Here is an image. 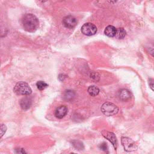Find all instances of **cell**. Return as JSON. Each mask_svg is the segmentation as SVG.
Here are the masks:
<instances>
[{"mask_svg":"<svg viewBox=\"0 0 154 154\" xmlns=\"http://www.w3.org/2000/svg\"><path fill=\"white\" fill-rule=\"evenodd\" d=\"M22 24L25 31L33 32L38 28L39 21L35 16L32 14L28 13L23 16L22 19Z\"/></svg>","mask_w":154,"mask_h":154,"instance_id":"cell-1","label":"cell"},{"mask_svg":"<svg viewBox=\"0 0 154 154\" xmlns=\"http://www.w3.org/2000/svg\"><path fill=\"white\" fill-rule=\"evenodd\" d=\"M14 91L18 95L28 96L32 93V90L29 85L24 81L18 82L14 86Z\"/></svg>","mask_w":154,"mask_h":154,"instance_id":"cell-2","label":"cell"},{"mask_svg":"<svg viewBox=\"0 0 154 154\" xmlns=\"http://www.w3.org/2000/svg\"><path fill=\"white\" fill-rule=\"evenodd\" d=\"M101 111L106 116H111L116 114L118 112L119 108L115 104L111 102H106L102 105Z\"/></svg>","mask_w":154,"mask_h":154,"instance_id":"cell-3","label":"cell"},{"mask_svg":"<svg viewBox=\"0 0 154 154\" xmlns=\"http://www.w3.org/2000/svg\"><path fill=\"white\" fill-rule=\"evenodd\" d=\"M121 142L124 149L127 152H132L137 150V146L135 141L128 137H122Z\"/></svg>","mask_w":154,"mask_h":154,"instance_id":"cell-4","label":"cell"},{"mask_svg":"<svg viewBox=\"0 0 154 154\" xmlns=\"http://www.w3.org/2000/svg\"><path fill=\"white\" fill-rule=\"evenodd\" d=\"M81 32L84 35L88 36L93 35L96 33L97 28L91 23H85L81 27Z\"/></svg>","mask_w":154,"mask_h":154,"instance_id":"cell-5","label":"cell"},{"mask_svg":"<svg viewBox=\"0 0 154 154\" xmlns=\"http://www.w3.org/2000/svg\"><path fill=\"white\" fill-rule=\"evenodd\" d=\"M102 135L107 139L108 141H109L113 145L115 149H117V140L116 135L110 131H108L106 130H103L102 131Z\"/></svg>","mask_w":154,"mask_h":154,"instance_id":"cell-6","label":"cell"},{"mask_svg":"<svg viewBox=\"0 0 154 154\" xmlns=\"http://www.w3.org/2000/svg\"><path fill=\"white\" fill-rule=\"evenodd\" d=\"M63 23L65 27L72 29V28H73L76 25L77 20L75 17L71 15H69L66 16L63 19Z\"/></svg>","mask_w":154,"mask_h":154,"instance_id":"cell-7","label":"cell"},{"mask_svg":"<svg viewBox=\"0 0 154 154\" xmlns=\"http://www.w3.org/2000/svg\"><path fill=\"white\" fill-rule=\"evenodd\" d=\"M68 109L65 105H61L58 106L55 111V116L58 119H62L67 113Z\"/></svg>","mask_w":154,"mask_h":154,"instance_id":"cell-8","label":"cell"},{"mask_svg":"<svg viewBox=\"0 0 154 154\" xmlns=\"http://www.w3.org/2000/svg\"><path fill=\"white\" fill-rule=\"evenodd\" d=\"M119 98L122 101H126L131 98L132 94L129 90L127 89H122L118 93Z\"/></svg>","mask_w":154,"mask_h":154,"instance_id":"cell-9","label":"cell"},{"mask_svg":"<svg viewBox=\"0 0 154 154\" xmlns=\"http://www.w3.org/2000/svg\"><path fill=\"white\" fill-rule=\"evenodd\" d=\"M20 107L26 110L29 109L31 105V99L29 97H23L20 101Z\"/></svg>","mask_w":154,"mask_h":154,"instance_id":"cell-10","label":"cell"},{"mask_svg":"<svg viewBox=\"0 0 154 154\" xmlns=\"http://www.w3.org/2000/svg\"><path fill=\"white\" fill-rule=\"evenodd\" d=\"M116 31L117 29L114 26L108 25L105 28L104 30V34L109 37H113L116 35Z\"/></svg>","mask_w":154,"mask_h":154,"instance_id":"cell-11","label":"cell"},{"mask_svg":"<svg viewBox=\"0 0 154 154\" xmlns=\"http://www.w3.org/2000/svg\"><path fill=\"white\" fill-rule=\"evenodd\" d=\"M87 91L90 96H96L99 94V89L95 85H91L88 87L87 89Z\"/></svg>","mask_w":154,"mask_h":154,"instance_id":"cell-12","label":"cell"},{"mask_svg":"<svg viewBox=\"0 0 154 154\" xmlns=\"http://www.w3.org/2000/svg\"><path fill=\"white\" fill-rule=\"evenodd\" d=\"M126 32L123 28H119L117 29L115 37L118 39H122L126 35Z\"/></svg>","mask_w":154,"mask_h":154,"instance_id":"cell-13","label":"cell"},{"mask_svg":"<svg viewBox=\"0 0 154 154\" xmlns=\"http://www.w3.org/2000/svg\"><path fill=\"white\" fill-rule=\"evenodd\" d=\"M75 96V93L72 90H67L66 91L64 94V97L66 100H71L74 98Z\"/></svg>","mask_w":154,"mask_h":154,"instance_id":"cell-14","label":"cell"},{"mask_svg":"<svg viewBox=\"0 0 154 154\" xmlns=\"http://www.w3.org/2000/svg\"><path fill=\"white\" fill-rule=\"evenodd\" d=\"M36 86L37 88L40 90H43L45 89L46 87H48V84H46L45 82L42 81H38L36 83Z\"/></svg>","mask_w":154,"mask_h":154,"instance_id":"cell-15","label":"cell"},{"mask_svg":"<svg viewBox=\"0 0 154 154\" xmlns=\"http://www.w3.org/2000/svg\"><path fill=\"white\" fill-rule=\"evenodd\" d=\"M73 146L76 148L78 149L79 150H81L83 148V144L82 143H81V142L78 141H73L72 142Z\"/></svg>","mask_w":154,"mask_h":154,"instance_id":"cell-16","label":"cell"},{"mask_svg":"<svg viewBox=\"0 0 154 154\" xmlns=\"http://www.w3.org/2000/svg\"><path fill=\"white\" fill-rule=\"evenodd\" d=\"M6 129H7V127L5 125H1V137H2V135L4 134V133L6 131Z\"/></svg>","mask_w":154,"mask_h":154,"instance_id":"cell-17","label":"cell"},{"mask_svg":"<svg viewBox=\"0 0 154 154\" xmlns=\"http://www.w3.org/2000/svg\"><path fill=\"white\" fill-rule=\"evenodd\" d=\"M99 147H100V149H102V150H103V151H106V150L108 149V146H107V144H106V143H102V144L100 145Z\"/></svg>","mask_w":154,"mask_h":154,"instance_id":"cell-18","label":"cell"},{"mask_svg":"<svg viewBox=\"0 0 154 154\" xmlns=\"http://www.w3.org/2000/svg\"><path fill=\"white\" fill-rule=\"evenodd\" d=\"M91 78H93V79H94L96 81H99L98 79H97V78H99L98 74H97V73H94V72H93V73H91Z\"/></svg>","mask_w":154,"mask_h":154,"instance_id":"cell-19","label":"cell"},{"mask_svg":"<svg viewBox=\"0 0 154 154\" xmlns=\"http://www.w3.org/2000/svg\"><path fill=\"white\" fill-rule=\"evenodd\" d=\"M149 52L153 57H154V46H153L149 49Z\"/></svg>","mask_w":154,"mask_h":154,"instance_id":"cell-20","label":"cell"},{"mask_svg":"<svg viewBox=\"0 0 154 154\" xmlns=\"http://www.w3.org/2000/svg\"><path fill=\"white\" fill-rule=\"evenodd\" d=\"M65 77H66V76H65L64 75L61 74V75H59L58 78H59V79H60V81H63V80H64V79L65 78Z\"/></svg>","mask_w":154,"mask_h":154,"instance_id":"cell-21","label":"cell"},{"mask_svg":"<svg viewBox=\"0 0 154 154\" xmlns=\"http://www.w3.org/2000/svg\"><path fill=\"white\" fill-rule=\"evenodd\" d=\"M150 87L154 91V82H150Z\"/></svg>","mask_w":154,"mask_h":154,"instance_id":"cell-22","label":"cell"}]
</instances>
